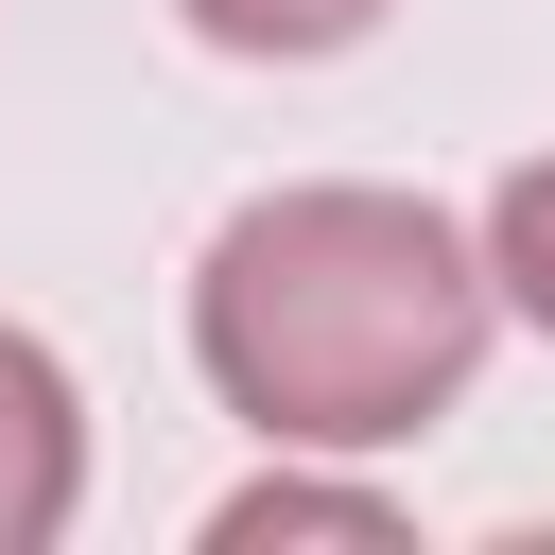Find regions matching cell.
I'll list each match as a JSON object with an SVG mask.
<instances>
[{
  "label": "cell",
  "instance_id": "cell-2",
  "mask_svg": "<svg viewBox=\"0 0 555 555\" xmlns=\"http://www.w3.org/2000/svg\"><path fill=\"white\" fill-rule=\"evenodd\" d=\"M87 503V399L35 330H0V555H52Z\"/></svg>",
  "mask_w": 555,
  "mask_h": 555
},
{
  "label": "cell",
  "instance_id": "cell-1",
  "mask_svg": "<svg viewBox=\"0 0 555 555\" xmlns=\"http://www.w3.org/2000/svg\"><path fill=\"white\" fill-rule=\"evenodd\" d=\"M503 278L416 191H260L191 278V364L278 451H399L468 399Z\"/></svg>",
  "mask_w": 555,
  "mask_h": 555
},
{
  "label": "cell",
  "instance_id": "cell-4",
  "mask_svg": "<svg viewBox=\"0 0 555 555\" xmlns=\"http://www.w3.org/2000/svg\"><path fill=\"white\" fill-rule=\"evenodd\" d=\"M208 52H260V69H312V52H347V35H382V0H173Z\"/></svg>",
  "mask_w": 555,
  "mask_h": 555
},
{
  "label": "cell",
  "instance_id": "cell-3",
  "mask_svg": "<svg viewBox=\"0 0 555 555\" xmlns=\"http://www.w3.org/2000/svg\"><path fill=\"white\" fill-rule=\"evenodd\" d=\"M208 538H225V555H260V538H399V503H382V486H312V468L278 451L260 486L208 503Z\"/></svg>",
  "mask_w": 555,
  "mask_h": 555
},
{
  "label": "cell",
  "instance_id": "cell-5",
  "mask_svg": "<svg viewBox=\"0 0 555 555\" xmlns=\"http://www.w3.org/2000/svg\"><path fill=\"white\" fill-rule=\"evenodd\" d=\"M486 278H503L520 330H555V156H520V173L486 191Z\"/></svg>",
  "mask_w": 555,
  "mask_h": 555
}]
</instances>
